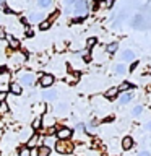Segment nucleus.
Wrapping results in <instances>:
<instances>
[{
  "label": "nucleus",
  "mask_w": 151,
  "mask_h": 156,
  "mask_svg": "<svg viewBox=\"0 0 151 156\" xmlns=\"http://www.w3.org/2000/svg\"><path fill=\"white\" fill-rule=\"evenodd\" d=\"M133 57H135V54H133V51H130V49H127V51H124V54H122V58L124 60H133Z\"/></svg>",
  "instance_id": "9b49d317"
},
{
  "label": "nucleus",
  "mask_w": 151,
  "mask_h": 156,
  "mask_svg": "<svg viewBox=\"0 0 151 156\" xmlns=\"http://www.w3.org/2000/svg\"><path fill=\"white\" fill-rule=\"evenodd\" d=\"M65 109H67V104H65V102H62V104L58 106V109H57V111H58V112H63Z\"/></svg>",
  "instance_id": "cd10ccee"
},
{
  "label": "nucleus",
  "mask_w": 151,
  "mask_h": 156,
  "mask_svg": "<svg viewBox=\"0 0 151 156\" xmlns=\"http://www.w3.org/2000/svg\"><path fill=\"white\" fill-rule=\"evenodd\" d=\"M51 3H52L51 0H39L37 5H39L41 8H47V7H51Z\"/></svg>",
  "instance_id": "aec40b11"
},
{
  "label": "nucleus",
  "mask_w": 151,
  "mask_h": 156,
  "mask_svg": "<svg viewBox=\"0 0 151 156\" xmlns=\"http://www.w3.org/2000/svg\"><path fill=\"white\" fill-rule=\"evenodd\" d=\"M117 49H119V44H117V42H111V44H107L106 52H107V54H115Z\"/></svg>",
  "instance_id": "6e6552de"
},
{
  "label": "nucleus",
  "mask_w": 151,
  "mask_h": 156,
  "mask_svg": "<svg viewBox=\"0 0 151 156\" xmlns=\"http://www.w3.org/2000/svg\"><path fill=\"white\" fill-rule=\"evenodd\" d=\"M80 76H81V73L80 72H75V73H73V75H72V83H75V81H78V80H80Z\"/></svg>",
  "instance_id": "5701e85b"
},
{
  "label": "nucleus",
  "mask_w": 151,
  "mask_h": 156,
  "mask_svg": "<svg viewBox=\"0 0 151 156\" xmlns=\"http://www.w3.org/2000/svg\"><path fill=\"white\" fill-rule=\"evenodd\" d=\"M7 39H8V42H10V47H13V49H18V46H19V41L18 39H15L13 36H7Z\"/></svg>",
  "instance_id": "ddd939ff"
},
{
  "label": "nucleus",
  "mask_w": 151,
  "mask_h": 156,
  "mask_svg": "<svg viewBox=\"0 0 151 156\" xmlns=\"http://www.w3.org/2000/svg\"><path fill=\"white\" fill-rule=\"evenodd\" d=\"M49 26H51V23L46 20V21H42L41 24H39V29H42V31H44V29H49Z\"/></svg>",
  "instance_id": "b1692460"
},
{
  "label": "nucleus",
  "mask_w": 151,
  "mask_h": 156,
  "mask_svg": "<svg viewBox=\"0 0 151 156\" xmlns=\"http://www.w3.org/2000/svg\"><path fill=\"white\" fill-rule=\"evenodd\" d=\"M42 16H44L42 13H41V15H31V16H29V20H31V21H39V20H42Z\"/></svg>",
  "instance_id": "393cba45"
},
{
  "label": "nucleus",
  "mask_w": 151,
  "mask_h": 156,
  "mask_svg": "<svg viewBox=\"0 0 151 156\" xmlns=\"http://www.w3.org/2000/svg\"><path fill=\"white\" fill-rule=\"evenodd\" d=\"M94 44H96V37H90V39H88V42H86V47L91 49L93 46H94Z\"/></svg>",
  "instance_id": "4be33fe9"
},
{
  "label": "nucleus",
  "mask_w": 151,
  "mask_h": 156,
  "mask_svg": "<svg viewBox=\"0 0 151 156\" xmlns=\"http://www.w3.org/2000/svg\"><path fill=\"white\" fill-rule=\"evenodd\" d=\"M54 132H55V129H54V127H49V129L46 130V135H52Z\"/></svg>",
  "instance_id": "c85d7f7f"
},
{
  "label": "nucleus",
  "mask_w": 151,
  "mask_h": 156,
  "mask_svg": "<svg viewBox=\"0 0 151 156\" xmlns=\"http://www.w3.org/2000/svg\"><path fill=\"white\" fill-rule=\"evenodd\" d=\"M41 125H42V117H36V119H34L33 120V129L34 130H39V129H41Z\"/></svg>",
  "instance_id": "4468645a"
},
{
  "label": "nucleus",
  "mask_w": 151,
  "mask_h": 156,
  "mask_svg": "<svg viewBox=\"0 0 151 156\" xmlns=\"http://www.w3.org/2000/svg\"><path fill=\"white\" fill-rule=\"evenodd\" d=\"M141 112H143V107H141V106H136V107H133V112H132V114H133L135 117H138Z\"/></svg>",
  "instance_id": "412c9836"
},
{
  "label": "nucleus",
  "mask_w": 151,
  "mask_h": 156,
  "mask_svg": "<svg viewBox=\"0 0 151 156\" xmlns=\"http://www.w3.org/2000/svg\"><path fill=\"white\" fill-rule=\"evenodd\" d=\"M125 72H127L125 65H115V73H117V75H124Z\"/></svg>",
  "instance_id": "a211bd4d"
},
{
  "label": "nucleus",
  "mask_w": 151,
  "mask_h": 156,
  "mask_svg": "<svg viewBox=\"0 0 151 156\" xmlns=\"http://www.w3.org/2000/svg\"><path fill=\"white\" fill-rule=\"evenodd\" d=\"M146 129H148V130H151V120L148 122V124H146Z\"/></svg>",
  "instance_id": "f704fd0d"
},
{
  "label": "nucleus",
  "mask_w": 151,
  "mask_h": 156,
  "mask_svg": "<svg viewBox=\"0 0 151 156\" xmlns=\"http://www.w3.org/2000/svg\"><path fill=\"white\" fill-rule=\"evenodd\" d=\"M54 83V76L52 75H42L41 76V85L42 86H51Z\"/></svg>",
  "instance_id": "39448f33"
},
{
  "label": "nucleus",
  "mask_w": 151,
  "mask_h": 156,
  "mask_svg": "<svg viewBox=\"0 0 151 156\" xmlns=\"http://www.w3.org/2000/svg\"><path fill=\"white\" fill-rule=\"evenodd\" d=\"M31 154V151H29V148H23L21 151H19V156H29Z\"/></svg>",
  "instance_id": "a878e982"
},
{
  "label": "nucleus",
  "mask_w": 151,
  "mask_h": 156,
  "mask_svg": "<svg viewBox=\"0 0 151 156\" xmlns=\"http://www.w3.org/2000/svg\"><path fill=\"white\" fill-rule=\"evenodd\" d=\"M136 67H138V62H133V63H132V67H130V70H135Z\"/></svg>",
  "instance_id": "7c9ffc66"
},
{
  "label": "nucleus",
  "mask_w": 151,
  "mask_h": 156,
  "mask_svg": "<svg viewBox=\"0 0 151 156\" xmlns=\"http://www.w3.org/2000/svg\"><path fill=\"white\" fill-rule=\"evenodd\" d=\"M55 150H57V153H60V154L72 153V151H73V145L68 143V141H65V140H60V141H57V143H55Z\"/></svg>",
  "instance_id": "f257e3e1"
},
{
  "label": "nucleus",
  "mask_w": 151,
  "mask_h": 156,
  "mask_svg": "<svg viewBox=\"0 0 151 156\" xmlns=\"http://www.w3.org/2000/svg\"><path fill=\"white\" fill-rule=\"evenodd\" d=\"M133 26H135L136 29H143V28H146V26H145V23H143V18H141L140 15L135 18V21H133Z\"/></svg>",
  "instance_id": "9d476101"
},
{
  "label": "nucleus",
  "mask_w": 151,
  "mask_h": 156,
  "mask_svg": "<svg viewBox=\"0 0 151 156\" xmlns=\"http://www.w3.org/2000/svg\"><path fill=\"white\" fill-rule=\"evenodd\" d=\"M10 91H12L13 94H21V86H19L18 83H12V85H10Z\"/></svg>",
  "instance_id": "f8f14e48"
},
{
  "label": "nucleus",
  "mask_w": 151,
  "mask_h": 156,
  "mask_svg": "<svg viewBox=\"0 0 151 156\" xmlns=\"http://www.w3.org/2000/svg\"><path fill=\"white\" fill-rule=\"evenodd\" d=\"M51 154V148L49 146H39L37 148V156H49Z\"/></svg>",
  "instance_id": "1a4fd4ad"
},
{
  "label": "nucleus",
  "mask_w": 151,
  "mask_h": 156,
  "mask_svg": "<svg viewBox=\"0 0 151 156\" xmlns=\"http://www.w3.org/2000/svg\"><path fill=\"white\" fill-rule=\"evenodd\" d=\"M42 98L46 101H52L57 98V91H42Z\"/></svg>",
  "instance_id": "0eeeda50"
},
{
  "label": "nucleus",
  "mask_w": 151,
  "mask_h": 156,
  "mask_svg": "<svg viewBox=\"0 0 151 156\" xmlns=\"http://www.w3.org/2000/svg\"><path fill=\"white\" fill-rule=\"evenodd\" d=\"M132 146H133V138H132V136H125V138L122 140V148H124V150H130Z\"/></svg>",
  "instance_id": "423d86ee"
},
{
  "label": "nucleus",
  "mask_w": 151,
  "mask_h": 156,
  "mask_svg": "<svg viewBox=\"0 0 151 156\" xmlns=\"http://www.w3.org/2000/svg\"><path fill=\"white\" fill-rule=\"evenodd\" d=\"M0 8L5 10V8H7V3H5V2H0Z\"/></svg>",
  "instance_id": "72a5a7b5"
},
{
  "label": "nucleus",
  "mask_w": 151,
  "mask_h": 156,
  "mask_svg": "<svg viewBox=\"0 0 151 156\" xmlns=\"http://www.w3.org/2000/svg\"><path fill=\"white\" fill-rule=\"evenodd\" d=\"M21 83H23V85H26V86H31L34 83V75H33V73H24V75L21 76Z\"/></svg>",
  "instance_id": "20e7f679"
},
{
  "label": "nucleus",
  "mask_w": 151,
  "mask_h": 156,
  "mask_svg": "<svg viewBox=\"0 0 151 156\" xmlns=\"http://www.w3.org/2000/svg\"><path fill=\"white\" fill-rule=\"evenodd\" d=\"M117 94H119L117 88H111V90H107V91H106V98H109V99H112V98H115Z\"/></svg>",
  "instance_id": "2eb2a0df"
},
{
  "label": "nucleus",
  "mask_w": 151,
  "mask_h": 156,
  "mask_svg": "<svg viewBox=\"0 0 151 156\" xmlns=\"http://www.w3.org/2000/svg\"><path fill=\"white\" fill-rule=\"evenodd\" d=\"M0 104H2V102H0Z\"/></svg>",
  "instance_id": "e433bc0d"
},
{
  "label": "nucleus",
  "mask_w": 151,
  "mask_h": 156,
  "mask_svg": "<svg viewBox=\"0 0 151 156\" xmlns=\"http://www.w3.org/2000/svg\"><path fill=\"white\" fill-rule=\"evenodd\" d=\"M132 88H133V86H132L128 81H124L119 88H117V91H127V90H132Z\"/></svg>",
  "instance_id": "f3484780"
},
{
  "label": "nucleus",
  "mask_w": 151,
  "mask_h": 156,
  "mask_svg": "<svg viewBox=\"0 0 151 156\" xmlns=\"http://www.w3.org/2000/svg\"><path fill=\"white\" fill-rule=\"evenodd\" d=\"M0 98H5V93H0Z\"/></svg>",
  "instance_id": "c9c22d12"
},
{
  "label": "nucleus",
  "mask_w": 151,
  "mask_h": 156,
  "mask_svg": "<svg viewBox=\"0 0 151 156\" xmlns=\"http://www.w3.org/2000/svg\"><path fill=\"white\" fill-rule=\"evenodd\" d=\"M111 120H114V117H112V115H109V117H106V119H104V122H111Z\"/></svg>",
  "instance_id": "473e14b6"
},
{
  "label": "nucleus",
  "mask_w": 151,
  "mask_h": 156,
  "mask_svg": "<svg viewBox=\"0 0 151 156\" xmlns=\"http://www.w3.org/2000/svg\"><path fill=\"white\" fill-rule=\"evenodd\" d=\"M57 136L60 140H67V138H70V136H72V130L67 129V127H62V129L57 130Z\"/></svg>",
  "instance_id": "7ed1b4c3"
},
{
  "label": "nucleus",
  "mask_w": 151,
  "mask_h": 156,
  "mask_svg": "<svg viewBox=\"0 0 151 156\" xmlns=\"http://www.w3.org/2000/svg\"><path fill=\"white\" fill-rule=\"evenodd\" d=\"M8 111V106L5 104V102H2V104H0V112H7Z\"/></svg>",
  "instance_id": "bb28decb"
},
{
  "label": "nucleus",
  "mask_w": 151,
  "mask_h": 156,
  "mask_svg": "<svg viewBox=\"0 0 151 156\" xmlns=\"http://www.w3.org/2000/svg\"><path fill=\"white\" fill-rule=\"evenodd\" d=\"M76 130L83 132V130H85V125H83V124H78V125H76Z\"/></svg>",
  "instance_id": "c756f323"
},
{
  "label": "nucleus",
  "mask_w": 151,
  "mask_h": 156,
  "mask_svg": "<svg viewBox=\"0 0 151 156\" xmlns=\"http://www.w3.org/2000/svg\"><path fill=\"white\" fill-rule=\"evenodd\" d=\"M138 156H151V154L148 153V151H141V153H140Z\"/></svg>",
  "instance_id": "2f4dec72"
},
{
  "label": "nucleus",
  "mask_w": 151,
  "mask_h": 156,
  "mask_svg": "<svg viewBox=\"0 0 151 156\" xmlns=\"http://www.w3.org/2000/svg\"><path fill=\"white\" fill-rule=\"evenodd\" d=\"M37 140H39V136H37V135H33L31 138L28 140V148H33V146H36V145H37Z\"/></svg>",
  "instance_id": "dca6fc26"
},
{
  "label": "nucleus",
  "mask_w": 151,
  "mask_h": 156,
  "mask_svg": "<svg viewBox=\"0 0 151 156\" xmlns=\"http://www.w3.org/2000/svg\"><path fill=\"white\" fill-rule=\"evenodd\" d=\"M73 10H75L76 15L85 16V15H86V10H88V3L83 2V0H76V2H73Z\"/></svg>",
  "instance_id": "f03ea898"
},
{
  "label": "nucleus",
  "mask_w": 151,
  "mask_h": 156,
  "mask_svg": "<svg viewBox=\"0 0 151 156\" xmlns=\"http://www.w3.org/2000/svg\"><path fill=\"white\" fill-rule=\"evenodd\" d=\"M130 99H132V94L127 93V94H124L120 98V104H127V102H130Z\"/></svg>",
  "instance_id": "6ab92c4d"
}]
</instances>
